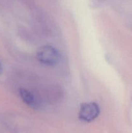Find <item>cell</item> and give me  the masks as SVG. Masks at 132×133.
Wrapping results in <instances>:
<instances>
[{"instance_id": "277c9868", "label": "cell", "mask_w": 132, "mask_h": 133, "mask_svg": "<svg viewBox=\"0 0 132 133\" xmlns=\"http://www.w3.org/2000/svg\"><path fill=\"white\" fill-rule=\"evenodd\" d=\"M3 71V68H2V64H1V63L0 62V74H1V72H2Z\"/></svg>"}, {"instance_id": "3957f363", "label": "cell", "mask_w": 132, "mask_h": 133, "mask_svg": "<svg viewBox=\"0 0 132 133\" xmlns=\"http://www.w3.org/2000/svg\"><path fill=\"white\" fill-rule=\"evenodd\" d=\"M19 96L23 102L31 107H36L37 105V101L36 97L30 91L26 89H20Z\"/></svg>"}, {"instance_id": "7a4b0ae2", "label": "cell", "mask_w": 132, "mask_h": 133, "mask_svg": "<svg viewBox=\"0 0 132 133\" xmlns=\"http://www.w3.org/2000/svg\"><path fill=\"white\" fill-rule=\"evenodd\" d=\"M100 114V108L94 102L84 103L80 107L78 117L82 121L91 122L95 119Z\"/></svg>"}, {"instance_id": "6da1fadb", "label": "cell", "mask_w": 132, "mask_h": 133, "mask_svg": "<svg viewBox=\"0 0 132 133\" xmlns=\"http://www.w3.org/2000/svg\"><path fill=\"white\" fill-rule=\"evenodd\" d=\"M36 57L40 62L48 66L56 65L61 58L59 51L51 45H43L39 48Z\"/></svg>"}]
</instances>
